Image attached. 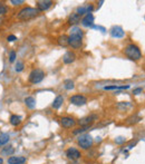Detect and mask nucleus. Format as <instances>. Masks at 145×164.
Returning <instances> with one entry per match:
<instances>
[{
	"mask_svg": "<svg viewBox=\"0 0 145 164\" xmlns=\"http://www.w3.org/2000/svg\"><path fill=\"white\" fill-rule=\"evenodd\" d=\"M60 124L63 125V127L70 128V127H72V126L75 125L76 122L72 120V117H63V118L60 120Z\"/></svg>",
	"mask_w": 145,
	"mask_h": 164,
	"instance_id": "obj_11",
	"label": "nucleus"
},
{
	"mask_svg": "<svg viewBox=\"0 0 145 164\" xmlns=\"http://www.w3.org/2000/svg\"><path fill=\"white\" fill-rule=\"evenodd\" d=\"M39 14H40V11L37 8L27 7V8L21 9V10L18 12L17 17H18V19H20V20H29V19L35 18V17H37Z\"/></svg>",
	"mask_w": 145,
	"mask_h": 164,
	"instance_id": "obj_2",
	"label": "nucleus"
},
{
	"mask_svg": "<svg viewBox=\"0 0 145 164\" xmlns=\"http://www.w3.org/2000/svg\"><path fill=\"white\" fill-rule=\"evenodd\" d=\"M72 164H78V163H72Z\"/></svg>",
	"mask_w": 145,
	"mask_h": 164,
	"instance_id": "obj_32",
	"label": "nucleus"
},
{
	"mask_svg": "<svg viewBox=\"0 0 145 164\" xmlns=\"http://www.w3.org/2000/svg\"><path fill=\"white\" fill-rule=\"evenodd\" d=\"M69 102L72 105L76 106H83L87 103V98L84 95H74L69 98Z\"/></svg>",
	"mask_w": 145,
	"mask_h": 164,
	"instance_id": "obj_6",
	"label": "nucleus"
},
{
	"mask_svg": "<svg viewBox=\"0 0 145 164\" xmlns=\"http://www.w3.org/2000/svg\"><path fill=\"white\" fill-rule=\"evenodd\" d=\"M64 87L66 89H68V91H69V89H72L74 87H75V85H74V82H72V79H66V81H65V83H64Z\"/></svg>",
	"mask_w": 145,
	"mask_h": 164,
	"instance_id": "obj_25",
	"label": "nucleus"
},
{
	"mask_svg": "<svg viewBox=\"0 0 145 164\" xmlns=\"http://www.w3.org/2000/svg\"><path fill=\"white\" fill-rule=\"evenodd\" d=\"M111 35L114 38H123L125 36V31L123 30V28L120 27V26H114L111 29Z\"/></svg>",
	"mask_w": 145,
	"mask_h": 164,
	"instance_id": "obj_8",
	"label": "nucleus"
},
{
	"mask_svg": "<svg viewBox=\"0 0 145 164\" xmlns=\"http://www.w3.org/2000/svg\"><path fill=\"white\" fill-rule=\"evenodd\" d=\"M10 123H11V125H14V126L19 125L20 123H21V118H20V116H18V115H11Z\"/></svg>",
	"mask_w": 145,
	"mask_h": 164,
	"instance_id": "obj_22",
	"label": "nucleus"
},
{
	"mask_svg": "<svg viewBox=\"0 0 145 164\" xmlns=\"http://www.w3.org/2000/svg\"><path fill=\"white\" fill-rule=\"evenodd\" d=\"M130 88V85H122V86H118V85H112V86H105L104 89L106 91H114V89H128Z\"/></svg>",
	"mask_w": 145,
	"mask_h": 164,
	"instance_id": "obj_21",
	"label": "nucleus"
},
{
	"mask_svg": "<svg viewBox=\"0 0 145 164\" xmlns=\"http://www.w3.org/2000/svg\"><path fill=\"white\" fill-rule=\"evenodd\" d=\"M51 6H53V1H50V0H42V1H38L37 2V9L39 11H45L49 9Z\"/></svg>",
	"mask_w": 145,
	"mask_h": 164,
	"instance_id": "obj_9",
	"label": "nucleus"
},
{
	"mask_svg": "<svg viewBox=\"0 0 145 164\" xmlns=\"http://www.w3.org/2000/svg\"><path fill=\"white\" fill-rule=\"evenodd\" d=\"M63 103H64V97H63V96H57V97L55 98V100H54L53 107L56 109H59V107L63 105Z\"/></svg>",
	"mask_w": 145,
	"mask_h": 164,
	"instance_id": "obj_20",
	"label": "nucleus"
},
{
	"mask_svg": "<svg viewBox=\"0 0 145 164\" xmlns=\"http://www.w3.org/2000/svg\"><path fill=\"white\" fill-rule=\"evenodd\" d=\"M7 11H8V8L3 5H0V26L2 25L3 21L6 19V15H7Z\"/></svg>",
	"mask_w": 145,
	"mask_h": 164,
	"instance_id": "obj_17",
	"label": "nucleus"
},
{
	"mask_svg": "<svg viewBox=\"0 0 145 164\" xmlns=\"http://www.w3.org/2000/svg\"><path fill=\"white\" fill-rule=\"evenodd\" d=\"M93 22H94V16L92 15V12H90V14H87L86 16L81 19V25L85 26V27H89V26H92Z\"/></svg>",
	"mask_w": 145,
	"mask_h": 164,
	"instance_id": "obj_13",
	"label": "nucleus"
},
{
	"mask_svg": "<svg viewBox=\"0 0 145 164\" xmlns=\"http://www.w3.org/2000/svg\"><path fill=\"white\" fill-rule=\"evenodd\" d=\"M69 45L72 48H81L83 45V30L81 28L74 27L70 30Z\"/></svg>",
	"mask_w": 145,
	"mask_h": 164,
	"instance_id": "obj_1",
	"label": "nucleus"
},
{
	"mask_svg": "<svg viewBox=\"0 0 145 164\" xmlns=\"http://www.w3.org/2000/svg\"><path fill=\"white\" fill-rule=\"evenodd\" d=\"M3 163V160L1 159V157H0V164H2Z\"/></svg>",
	"mask_w": 145,
	"mask_h": 164,
	"instance_id": "obj_31",
	"label": "nucleus"
},
{
	"mask_svg": "<svg viewBox=\"0 0 145 164\" xmlns=\"http://www.w3.org/2000/svg\"><path fill=\"white\" fill-rule=\"evenodd\" d=\"M45 73L42 69H33V72L29 74V82L33 84H38L44 79Z\"/></svg>",
	"mask_w": 145,
	"mask_h": 164,
	"instance_id": "obj_4",
	"label": "nucleus"
},
{
	"mask_svg": "<svg viewBox=\"0 0 145 164\" xmlns=\"http://www.w3.org/2000/svg\"><path fill=\"white\" fill-rule=\"evenodd\" d=\"M124 54H125L131 60H139V59L142 58V53H141V50H139V48L137 47L136 45H134V44L128 45L127 47L124 49Z\"/></svg>",
	"mask_w": 145,
	"mask_h": 164,
	"instance_id": "obj_3",
	"label": "nucleus"
},
{
	"mask_svg": "<svg viewBox=\"0 0 145 164\" xmlns=\"http://www.w3.org/2000/svg\"><path fill=\"white\" fill-rule=\"evenodd\" d=\"M15 153V148L12 146H6L1 150V154L2 155H12Z\"/></svg>",
	"mask_w": 145,
	"mask_h": 164,
	"instance_id": "obj_23",
	"label": "nucleus"
},
{
	"mask_svg": "<svg viewBox=\"0 0 145 164\" xmlns=\"http://www.w3.org/2000/svg\"><path fill=\"white\" fill-rule=\"evenodd\" d=\"M142 92H143V88H141V87H138V88L134 89V91H133V94H135V95H138L139 93H142Z\"/></svg>",
	"mask_w": 145,
	"mask_h": 164,
	"instance_id": "obj_30",
	"label": "nucleus"
},
{
	"mask_svg": "<svg viewBox=\"0 0 145 164\" xmlns=\"http://www.w3.org/2000/svg\"><path fill=\"white\" fill-rule=\"evenodd\" d=\"M15 69H16V72L20 73L22 69H24V64H22L21 61H18V63H17V65H16V68H15Z\"/></svg>",
	"mask_w": 145,
	"mask_h": 164,
	"instance_id": "obj_26",
	"label": "nucleus"
},
{
	"mask_svg": "<svg viewBox=\"0 0 145 164\" xmlns=\"http://www.w3.org/2000/svg\"><path fill=\"white\" fill-rule=\"evenodd\" d=\"M16 60V53L15 51H10V56H9V61L10 63H14Z\"/></svg>",
	"mask_w": 145,
	"mask_h": 164,
	"instance_id": "obj_27",
	"label": "nucleus"
},
{
	"mask_svg": "<svg viewBox=\"0 0 145 164\" xmlns=\"http://www.w3.org/2000/svg\"><path fill=\"white\" fill-rule=\"evenodd\" d=\"M66 155H67V157H68V159L76 161V160H78L79 157H81V152H79V151L77 150V148H68V150H67Z\"/></svg>",
	"mask_w": 145,
	"mask_h": 164,
	"instance_id": "obj_7",
	"label": "nucleus"
},
{
	"mask_svg": "<svg viewBox=\"0 0 145 164\" xmlns=\"http://www.w3.org/2000/svg\"><path fill=\"white\" fill-rule=\"evenodd\" d=\"M9 164H25L26 157L24 156H10L8 159Z\"/></svg>",
	"mask_w": 145,
	"mask_h": 164,
	"instance_id": "obj_14",
	"label": "nucleus"
},
{
	"mask_svg": "<svg viewBox=\"0 0 145 164\" xmlns=\"http://www.w3.org/2000/svg\"><path fill=\"white\" fill-rule=\"evenodd\" d=\"M11 3L15 6L17 5H21V3H24V0H11Z\"/></svg>",
	"mask_w": 145,
	"mask_h": 164,
	"instance_id": "obj_29",
	"label": "nucleus"
},
{
	"mask_svg": "<svg viewBox=\"0 0 145 164\" xmlns=\"http://www.w3.org/2000/svg\"><path fill=\"white\" fill-rule=\"evenodd\" d=\"M93 10V6H86V7H79V8L77 9V12L76 14H78L79 16H81V15L84 14H90V11Z\"/></svg>",
	"mask_w": 145,
	"mask_h": 164,
	"instance_id": "obj_18",
	"label": "nucleus"
},
{
	"mask_svg": "<svg viewBox=\"0 0 145 164\" xmlns=\"http://www.w3.org/2000/svg\"><path fill=\"white\" fill-rule=\"evenodd\" d=\"M96 118H97L96 115H89V116H86V117H84V118H81L78 123H79V125H81L83 127L84 126H90V124H92Z\"/></svg>",
	"mask_w": 145,
	"mask_h": 164,
	"instance_id": "obj_10",
	"label": "nucleus"
},
{
	"mask_svg": "<svg viewBox=\"0 0 145 164\" xmlns=\"http://www.w3.org/2000/svg\"><path fill=\"white\" fill-rule=\"evenodd\" d=\"M76 59V55L75 53H72V51H67L64 56H63V61H64L65 64H72L74 63Z\"/></svg>",
	"mask_w": 145,
	"mask_h": 164,
	"instance_id": "obj_12",
	"label": "nucleus"
},
{
	"mask_svg": "<svg viewBox=\"0 0 145 164\" xmlns=\"http://www.w3.org/2000/svg\"><path fill=\"white\" fill-rule=\"evenodd\" d=\"M9 140H10V136H9V134H0V145H5L9 142Z\"/></svg>",
	"mask_w": 145,
	"mask_h": 164,
	"instance_id": "obj_24",
	"label": "nucleus"
},
{
	"mask_svg": "<svg viewBox=\"0 0 145 164\" xmlns=\"http://www.w3.org/2000/svg\"><path fill=\"white\" fill-rule=\"evenodd\" d=\"M68 22H69L70 25H77L81 22V16L78 14H72L69 17V19H68Z\"/></svg>",
	"mask_w": 145,
	"mask_h": 164,
	"instance_id": "obj_16",
	"label": "nucleus"
},
{
	"mask_svg": "<svg viewBox=\"0 0 145 164\" xmlns=\"http://www.w3.org/2000/svg\"><path fill=\"white\" fill-rule=\"evenodd\" d=\"M57 42H58L59 46L61 47H66L69 45V37L66 36V35H63V36H59L57 39Z\"/></svg>",
	"mask_w": 145,
	"mask_h": 164,
	"instance_id": "obj_15",
	"label": "nucleus"
},
{
	"mask_svg": "<svg viewBox=\"0 0 145 164\" xmlns=\"http://www.w3.org/2000/svg\"><path fill=\"white\" fill-rule=\"evenodd\" d=\"M93 137L89 135V134H85V135H81V136H79V139H78V145L81 146V148H84V150H87V148H89L90 146L93 145Z\"/></svg>",
	"mask_w": 145,
	"mask_h": 164,
	"instance_id": "obj_5",
	"label": "nucleus"
},
{
	"mask_svg": "<svg viewBox=\"0 0 145 164\" xmlns=\"http://www.w3.org/2000/svg\"><path fill=\"white\" fill-rule=\"evenodd\" d=\"M25 104H26V106H27L28 109H33V107L36 106V100H35V98L33 97L29 96V97L25 98Z\"/></svg>",
	"mask_w": 145,
	"mask_h": 164,
	"instance_id": "obj_19",
	"label": "nucleus"
},
{
	"mask_svg": "<svg viewBox=\"0 0 145 164\" xmlns=\"http://www.w3.org/2000/svg\"><path fill=\"white\" fill-rule=\"evenodd\" d=\"M7 40H8L9 42H15V40H17V37L15 36V35H10V36H8V37H7Z\"/></svg>",
	"mask_w": 145,
	"mask_h": 164,
	"instance_id": "obj_28",
	"label": "nucleus"
}]
</instances>
